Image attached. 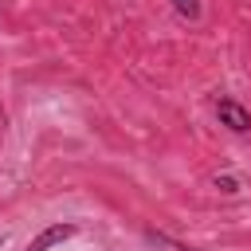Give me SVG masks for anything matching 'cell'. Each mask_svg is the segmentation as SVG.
Returning a JSON list of instances; mask_svg holds the SVG:
<instances>
[{
    "label": "cell",
    "instance_id": "1",
    "mask_svg": "<svg viewBox=\"0 0 251 251\" xmlns=\"http://www.w3.org/2000/svg\"><path fill=\"white\" fill-rule=\"evenodd\" d=\"M216 122L231 133H251V110L235 98H220L216 102Z\"/></svg>",
    "mask_w": 251,
    "mask_h": 251
},
{
    "label": "cell",
    "instance_id": "2",
    "mask_svg": "<svg viewBox=\"0 0 251 251\" xmlns=\"http://www.w3.org/2000/svg\"><path fill=\"white\" fill-rule=\"evenodd\" d=\"M78 235V224H51V227H43L31 243H27V251H51V247H59V243H67V239H75Z\"/></svg>",
    "mask_w": 251,
    "mask_h": 251
},
{
    "label": "cell",
    "instance_id": "3",
    "mask_svg": "<svg viewBox=\"0 0 251 251\" xmlns=\"http://www.w3.org/2000/svg\"><path fill=\"white\" fill-rule=\"evenodd\" d=\"M173 8H176L184 20H196V16H200V0H173Z\"/></svg>",
    "mask_w": 251,
    "mask_h": 251
},
{
    "label": "cell",
    "instance_id": "4",
    "mask_svg": "<svg viewBox=\"0 0 251 251\" xmlns=\"http://www.w3.org/2000/svg\"><path fill=\"white\" fill-rule=\"evenodd\" d=\"M212 184H216L220 192H227V196H231V192H239V180H235V176H216Z\"/></svg>",
    "mask_w": 251,
    "mask_h": 251
}]
</instances>
